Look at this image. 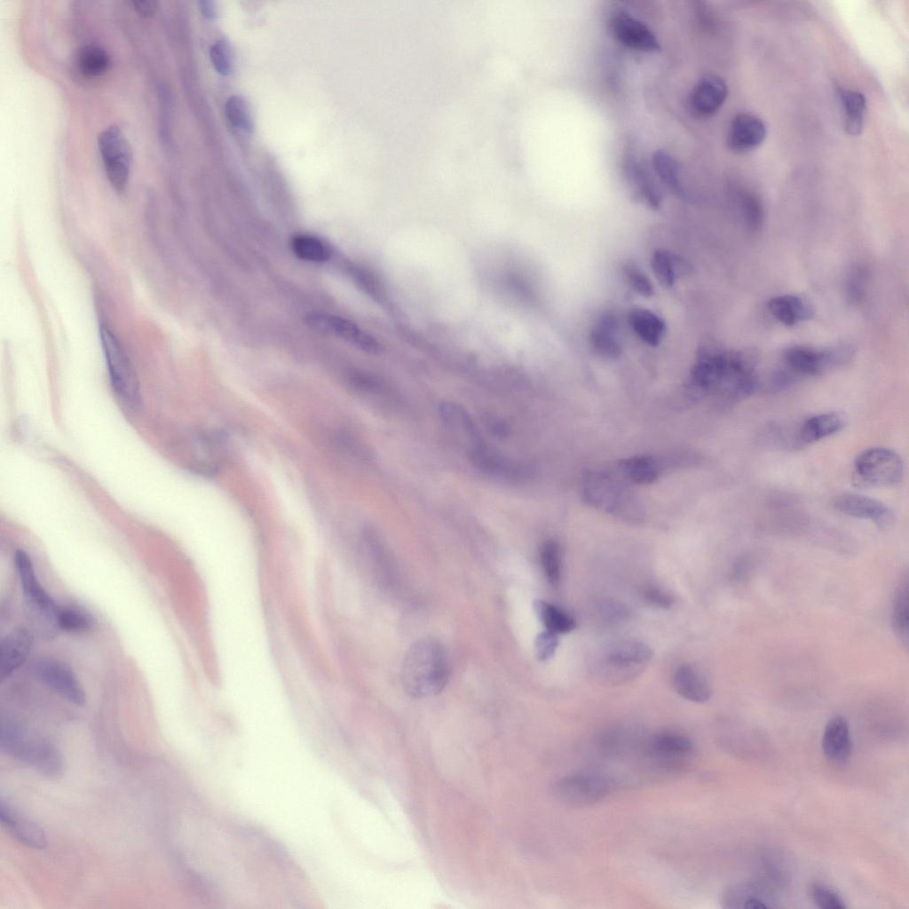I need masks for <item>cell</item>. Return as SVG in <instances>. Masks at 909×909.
<instances>
[{
    "mask_svg": "<svg viewBox=\"0 0 909 909\" xmlns=\"http://www.w3.org/2000/svg\"><path fill=\"white\" fill-rule=\"evenodd\" d=\"M449 676L447 654L438 640H417L407 652L401 668V683L409 696L422 699L439 694L446 687Z\"/></svg>",
    "mask_w": 909,
    "mask_h": 909,
    "instance_id": "obj_1",
    "label": "cell"
},
{
    "mask_svg": "<svg viewBox=\"0 0 909 909\" xmlns=\"http://www.w3.org/2000/svg\"><path fill=\"white\" fill-rule=\"evenodd\" d=\"M57 623L59 629L70 633H83L91 628L92 618L87 613L74 607L59 608Z\"/></svg>",
    "mask_w": 909,
    "mask_h": 909,
    "instance_id": "obj_35",
    "label": "cell"
},
{
    "mask_svg": "<svg viewBox=\"0 0 909 909\" xmlns=\"http://www.w3.org/2000/svg\"><path fill=\"white\" fill-rule=\"evenodd\" d=\"M199 9L206 19L212 20L216 17V6L214 2L202 0L199 2Z\"/></svg>",
    "mask_w": 909,
    "mask_h": 909,
    "instance_id": "obj_47",
    "label": "cell"
},
{
    "mask_svg": "<svg viewBox=\"0 0 909 909\" xmlns=\"http://www.w3.org/2000/svg\"><path fill=\"white\" fill-rule=\"evenodd\" d=\"M628 172L646 202L652 207H658L660 197L646 170L636 161L630 160L628 163Z\"/></svg>",
    "mask_w": 909,
    "mask_h": 909,
    "instance_id": "obj_36",
    "label": "cell"
},
{
    "mask_svg": "<svg viewBox=\"0 0 909 909\" xmlns=\"http://www.w3.org/2000/svg\"><path fill=\"white\" fill-rule=\"evenodd\" d=\"M616 328L615 317L605 313L599 317L598 321L591 331L590 343L592 348L603 358L616 359L621 353V348L614 336Z\"/></svg>",
    "mask_w": 909,
    "mask_h": 909,
    "instance_id": "obj_25",
    "label": "cell"
},
{
    "mask_svg": "<svg viewBox=\"0 0 909 909\" xmlns=\"http://www.w3.org/2000/svg\"><path fill=\"white\" fill-rule=\"evenodd\" d=\"M825 756L834 763H844L852 754V739L847 719L835 715L826 723L821 739Z\"/></svg>",
    "mask_w": 909,
    "mask_h": 909,
    "instance_id": "obj_20",
    "label": "cell"
},
{
    "mask_svg": "<svg viewBox=\"0 0 909 909\" xmlns=\"http://www.w3.org/2000/svg\"><path fill=\"white\" fill-rule=\"evenodd\" d=\"M652 656L653 651L648 644L637 640H621L607 646L603 665L607 667V672L621 674V678H627L635 671H641Z\"/></svg>",
    "mask_w": 909,
    "mask_h": 909,
    "instance_id": "obj_12",
    "label": "cell"
},
{
    "mask_svg": "<svg viewBox=\"0 0 909 909\" xmlns=\"http://www.w3.org/2000/svg\"><path fill=\"white\" fill-rule=\"evenodd\" d=\"M582 495L587 503L620 518L636 521L640 517L634 496L622 483L609 475L598 472L587 475L582 483Z\"/></svg>",
    "mask_w": 909,
    "mask_h": 909,
    "instance_id": "obj_4",
    "label": "cell"
},
{
    "mask_svg": "<svg viewBox=\"0 0 909 909\" xmlns=\"http://www.w3.org/2000/svg\"><path fill=\"white\" fill-rule=\"evenodd\" d=\"M610 28L615 38L628 48L648 52L660 49L652 30L627 12H615L610 20Z\"/></svg>",
    "mask_w": 909,
    "mask_h": 909,
    "instance_id": "obj_14",
    "label": "cell"
},
{
    "mask_svg": "<svg viewBox=\"0 0 909 909\" xmlns=\"http://www.w3.org/2000/svg\"><path fill=\"white\" fill-rule=\"evenodd\" d=\"M225 115L230 123L237 129L250 132L253 123L246 100L240 96H232L225 106Z\"/></svg>",
    "mask_w": 909,
    "mask_h": 909,
    "instance_id": "obj_37",
    "label": "cell"
},
{
    "mask_svg": "<svg viewBox=\"0 0 909 909\" xmlns=\"http://www.w3.org/2000/svg\"><path fill=\"white\" fill-rule=\"evenodd\" d=\"M35 676L46 687L75 706L83 707L86 697L72 668L55 659H42L32 667Z\"/></svg>",
    "mask_w": 909,
    "mask_h": 909,
    "instance_id": "obj_10",
    "label": "cell"
},
{
    "mask_svg": "<svg viewBox=\"0 0 909 909\" xmlns=\"http://www.w3.org/2000/svg\"><path fill=\"white\" fill-rule=\"evenodd\" d=\"M728 95L726 82L716 75H706L695 84L690 95L692 111L700 117H710L722 107Z\"/></svg>",
    "mask_w": 909,
    "mask_h": 909,
    "instance_id": "obj_17",
    "label": "cell"
},
{
    "mask_svg": "<svg viewBox=\"0 0 909 909\" xmlns=\"http://www.w3.org/2000/svg\"><path fill=\"white\" fill-rule=\"evenodd\" d=\"M33 634L25 628H17L7 634L0 644V678H9L27 660L33 646Z\"/></svg>",
    "mask_w": 909,
    "mask_h": 909,
    "instance_id": "obj_18",
    "label": "cell"
},
{
    "mask_svg": "<svg viewBox=\"0 0 909 909\" xmlns=\"http://www.w3.org/2000/svg\"><path fill=\"white\" fill-rule=\"evenodd\" d=\"M811 901L823 909H845L847 905L843 898L830 887L818 882L811 883L808 888Z\"/></svg>",
    "mask_w": 909,
    "mask_h": 909,
    "instance_id": "obj_40",
    "label": "cell"
},
{
    "mask_svg": "<svg viewBox=\"0 0 909 909\" xmlns=\"http://www.w3.org/2000/svg\"><path fill=\"white\" fill-rule=\"evenodd\" d=\"M868 279V270L865 265H857L851 268L845 283V292L850 303L858 304L863 301Z\"/></svg>",
    "mask_w": 909,
    "mask_h": 909,
    "instance_id": "obj_38",
    "label": "cell"
},
{
    "mask_svg": "<svg viewBox=\"0 0 909 909\" xmlns=\"http://www.w3.org/2000/svg\"><path fill=\"white\" fill-rule=\"evenodd\" d=\"M209 58L217 72L222 75H230L233 70V55L226 42L217 41L209 49Z\"/></svg>",
    "mask_w": 909,
    "mask_h": 909,
    "instance_id": "obj_41",
    "label": "cell"
},
{
    "mask_svg": "<svg viewBox=\"0 0 909 909\" xmlns=\"http://www.w3.org/2000/svg\"><path fill=\"white\" fill-rule=\"evenodd\" d=\"M98 145L110 185L116 192H123L132 162L130 144L119 127L112 125L99 134Z\"/></svg>",
    "mask_w": 909,
    "mask_h": 909,
    "instance_id": "obj_9",
    "label": "cell"
},
{
    "mask_svg": "<svg viewBox=\"0 0 909 909\" xmlns=\"http://www.w3.org/2000/svg\"><path fill=\"white\" fill-rule=\"evenodd\" d=\"M692 740L679 732L661 731L644 739L642 752L645 758L660 767H676L694 753Z\"/></svg>",
    "mask_w": 909,
    "mask_h": 909,
    "instance_id": "obj_11",
    "label": "cell"
},
{
    "mask_svg": "<svg viewBox=\"0 0 909 909\" xmlns=\"http://www.w3.org/2000/svg\"><path fill=\"white\" fill-rule=\"evenodd\" d=\"M770 313L786 326H794L813 316V308L805 298L797 295H780L767 304Z\"/></svg>",
    "mask_w": 909,
    "mask_h": 909,
    "instance_id": "obj_22",
    "label": "cell"
},
{
    "mask_svg": "<svg viewBox=\"0 0 909 909\" xmlns=\"http://www.w3.org/2000/svg\"><path fill=\"white\" fill-rule=\"evenodd\" d=\"M628 322L634 332L647 344L657 345L665 331L664 322L656 314L646 309H636L628 315Z\"/></svg>",
    "mask_w": 909,
    "mask_h": 909,
    "instance_id": "obj_26",
    "label": "cell"
},
{
    "mask_svg": "<svg viewBox=\"0 0 909 909\" xmlns=\"http://www.w3.org/2000/svg\"><path fill=\"white\" fill-rule=\"evenodd\" d=\"M540 562L544 575L552 586H557L561 578V549L553 540H546L540 548Z\"/></svg>",
    "mask_w": 909,
    "mask_h": 909,
    "instance_id": "obj_32",
    "label": "cell"
},
{
    "mask_svg": "<svg viewBox=\"0 0 909 909\" xmlns=\"http://www.w3.org/2000/svg\"><path fill=\"white\" fill-rule=\"evenodd\" d=\"M675 691L684 700L705 703L711 698V687L705 676L692 665L678 667L673 676Z\"/></svg>",
    "mask_w": 909,
    "mask_h": 909,
    "instance_id": "obj_21",
    "label": "cell"
},
{
    "mask_svg": "<svg viewBox=\"0 0 909 909\" xmlns=\"http://www.w3.org/2000/svg\"><path fill=\"white\" fill-rule=\"evenodd\" d=\"M134 9L143 17L153 16L157 10V3L151 0L132 1Z\"/></svg>",
    "mask_w": 909,
    "mask_h": 909,
    "instance_id": "obj_46",
    "label": "cell"
},
{
    "mask_svg": "<svg viewBox=\"0 0 909 909\" xmlns=\"http://www.w3.org/2000/svg\"><path fill=\"white\" fill-rule=\"evenodd\" d=\"M558 635L549 630L539 633L534 641L536 657L541 661L552 659L558 646Z\"/></svg>",
    "mask_w": 909,
    "mask_h": 909,
    "instance_id": "obj_42",
    "label": "cell"
},
{
    "mask_svg": "<svg viewBox=\"0 0 909 909\" xmlns=\"http://www.w3.org/2000/svg\"><path fill=\"white\" fill-rule=\"evenodd\" d=\"M652 162L654 170L662 182L670 189L682 193L679 169L675 159L668 153L659 150L654 153Z\"/></svg>",
    "mask_w": 909,
    "mask_h": 909,
    "instance_id": "obj_34",
    "label": "cell"
},
{
    "mask_svg": "<svg viewBox=\"0 0 909 909\" xmlns=\"http://www.w3.org/2000/svg\"><path fill=\"white\" fill-rule=\"evenodd\" d=\"M79 71L87 77H98L105 74L110 66V58L107 51L97 45L82 47L76 56Z\"/></svg>",
    "mask_w": 909,
    "mask_h": 909,
    "instance_id": "obj_30",
    "label": "cell"
},
{
    "mask_svg": "<svg viewBox=\"0 0 909 909\" xmlns=\"http://www.w3.org/2000/svg\"><path fill=\"white\" fill-rule=\"evenodd\" d=\"M307 322L317 330L342 338L364 352L376 353L381 350L380 344L373 336L340 316L312 313L307 316Z\"/></svg>",
    "mask_w": 909,
    "mask_h": 909,
    "instance_id": "obj_13",
    "label": "cell"
},
{
    "mask_svg": "<svg viewBox=\"0 0 909 909\" xmlns=\"http://www.w3.org/2000/svg\"><path fill=\"white\" fill-rule=\"evenodd\" d=\"M843 115L844 130L850 136L859 135L865 124L866 99L859 91L842 89L839 91Z\"/></svg>",
    "mask_w": 909,
    "mask_h": 909,
    "instance_id": "obj_24",
    "label": "cell"
},
{
    "mask_svg": "<svg viewBox=\"0 0 909 909\" xmlns=\"http://www.w3.org/2000/svg\"><path fill=\"white\" fill-rule=\"evenodd\" d=\"M766 126L758 116L750 113L736 115L729 126L727 146L736 154L748 153L765 139Z\"/></svg>",
    "mask_w": 909,
    "mask_h": 909,
    "instance_id": "obj_16",
    "label": "cell"
},
{
    "mask_svg": "<svg viewBox=\"0 0 909 909\" xmlns=\"http://www.w3.org/2000/svg\"><path fill=\"white\" fill-rule=\"evenodd\" d=\"M904 474L901 457L893 450L873 447L862 452L854 463V481L859 487L890 486Z\"/></svg>",
    "mask_w": 909,
    "mask_h": 909,
    "instance_id": "obj_6",
    "label": "cell"
},
{
    "mask_svg": "<svg viewBox=\"0 0 909 909\" xmlns=\"http://www.w3.org/2000/svg\"><path fill=\"white\" fill-rule=\"evenodd\" d=\"M0 820L7 832L20 843L36 850L47 846L43 830L20 813L3 795L0 797Z\"/></svg>",
    "mask_w": 909,
    "mask_h": 909,
    "instance_id": "obj_15",
    "label": "cell"
},
{
    "mask_svg": "<svg viewBox=\"0 0 909 909\" xmlns=\"http://www.w3.org/2000/svg\"><path fill=\"white\" fill-rule=\"evenodd\" d=\"M291 247L294 254L300 259L311 262H324L330 258L329 248L319 238L307 234L296 235L293 238Z\"/></svg>",
    "mask_w": 909,
    "mask_h": 909,
    "instance_id": "obj_31",
    "label": "cell"
},
{
    "mask_svg": "<svg viewBox=\"0 0 909 909\" xmlns=\"http://www.w3.org/2000/svg\"><path fill=\"white\" fill-rule=\"evenodd\" d=\"M0 748L7 755L28 763L39 773L57 778L63 770L62 757L55 745L43 738L28 736L24 728L11 718H3Z\"/></svg>",
    "mask_w": 909,
    "mask_h": 909,
    "instance_id": "obj_2",
    "label": "cell"
},
{
    "mask_svg": "<svg viewBox=\"0 0 909 909\" xmlns=\"http://www.w3.org/2000/svg\"><path fill=\"white\" fill-rule=\"evenodd\" d=\"M99 335L115 392L125 406L132 410L138 409L141 406L139 384L123 346L111 328L105 324L100 326Z\"/></svg>",
    "mask_w": 909,
    "mask_h": 909,
    "instance_id": "obj_3",
    "label": "cell"
},
{
    "mask_svg": "<svg viewBox=\"0 0 909 909\" xmlns=\"http://www.w3.org/2000/svg\"><path fill=\"white\" fill-rule=\"evenodd\" d=\"M834 506L842 513L869 519L880 526H886L892 520V513L886 505L875 499L857 494L836 496Z\"/></svg>",
    "mask_w": 909,
    "mask_h": 909,
    "instance_id": "obj_19",
    "label": "cell"
},
{
    "mask_svg": "<svg viewBox=\"0 0 909 909\" xmlns=\"http://www.w3.org/2000/svg\"><path fill=\"white\" fill-rule=\"evenodd\" d=\"M534 610L547 630L557 635L569 633L576 628V621L565 610L544 600H535Z\"/></svg>",
    "mask_w": 909,
    "mask_h": 909,
    "instance_id": "obj_27",
    "label": "cell"
},
{
    "mask_svg": "<svg viewBox=\"0 0 909 909\" xmlns=\"http://www.w3.org/2000/svg\"><path fill=\"white\" fill-rule=\"evenodd\" d=\"M738 199L745 224L750 231L757 232L761 228L764 218V211L761 201L756 194L748 190H742L739 194Z\"/></svg>",
    "mask_w": 909,
    "mask_h": 909,
    "instance_id": "obj_33",
    "label": "cell"
},
{
    "mask_svg": "<svg viewBox=\"0 0 909 909\" xmlns=\"http://www.w3.org/2000/svg\"><path fill=\"white\" fill-rule=\"evenodd\" d=\"M845 426L842 415L834 412L818 414L808 418L800 427L796 441L811 444L839 432Z\"/></svg>",
    "mask_w": 909,
    "mask_h": 909,
    "instance_id": "obj_23",
    "label": "cell"
},
{
    "mask_svg": "<svg viewBox=\"0 0 909 909\" xmlns=\"http://www.w3.org/2000/svg\"><path fill=\"white\" fill-rule=\"evenodd\" d=\"M14 564L28 607L36 620L43 624L47 636L59 629L57 618L59 607L37 580L29 555L23 549H17Z\"/></svg>",
    "mask_w": 909,
    "mask_h": 909,
    "instance_id": "obj_5",
    "label": "cell"
},
{
    "mask_svg": "<svg viewBox=\"0 0 909 909\" xmlns=\"http://www.w3.org/2000/svg\"><path fill=\"white\" fill-rule=\"evenodd\" d=\"M851 357L847 346L819 350L805 345H793L783 352L785 368L795 379L817 375L832 367L845 363Z\"/></svg>",
    "mask_w": 909,
    "mask_h": 909,
    "instance_id": "obj_8",
    "label": "cell"
},
{
    "mask_svg": "<svg viewBox=\"0 0 909 909\" xmlns=\"http://www.w3.org/2000/svg\"><path fill=\"white\" fill-rule=\"evenodd\" d=\"M619 469L626 479L635 484L652 483L660 472L659 462L649 455L628 458L620 463Z\"/></svg>",
    "mask_w": 909,
    "mask_h": 909,
    "instance_id": "obj_29",
    "label": "cell"
},
{
    "mask_svg": "<svg viewBox=\"0 0 909 909\" xmlns=\"http://www.w3.org/2000/svg\"><path fill=\"white\" fill-rule=\"evenodd\" d=\"M651 265L660 284L664 288L672 287L676 279V264L671 254L663 249L656 250Z\"/></svg>",
    "mask_w": 909,
    "mask_h": 909,
    "instance_id": "obj_39",
    "label": "cell"
},
{
    "mask_svg": "<svg viewBox=\"0 0 909 909\" xmlns=\"http://www.w3.org/2000/svg\"><path fill=\"white\" fill-rule=\"evenodd\" d=\"M608 777L594 773L572 774L557 779L552 787L555 798L562 804L578 808L597 803L613 790Z\"/></svg>",
    "mask_w": 909,
    "mask_h": 909,
    "instance_id": "obj_7",
    "label": "cell"
},
{
    "mask_svg": "<svg viewBox=\"0 0 909 909\" xmlns=\"http://www.w3.org/2000/svg\"><path fill=\"white\" fill-rule=\"evenodd\" d=\"M908 577L900 580L897 587L891 612V624L894 633L902 644L907 649L909 628L908 605Z\"/></svg>",
    "mask_w": 909,
    "mask_h": 909,
    "instance_id": "obj_28",
    "label": "cell"
},
{
    "mask_svg": "<svg viewBox=\"0 0 909 909\" xmlns=\"http://www.w3.org/2000/svg\"><path fill=\"white\" fill-rule=\"evenodd\" d=\"M625 275L632 289L643 296L650 297L653 295V287L648 277L637 267L627 265Z\"/></svg>",
    "mask_w": 909,
    "mask_h": 909,
    "instance_id": "obj_43",
    "label": "cell"
},
{
    "mask_svg": "<svg viewBox=\"0 0 909 909\" xmlns=\"http://www.w3.org/2000/svg\"><path fill=\"white\" fill-rule=\"evenodd\" d=\"M643 597L649 605L660 609H669L675 604V598L672 594L653 585L644 589Z\"/></svg>",
    "mask_w": 909,
    "mask_h": 909,
    "instance_id": "obj_44",
    "label": "cell"
},
{
    "mask_svg": "<svg viewBox=\"0 0 909 909\" xmlns=\"http://www.w3.org/2000/svg\"><path fill=\"white\" fill-rule=\"evenodd\" d=\"M601 615L605 621L614 624L626 620L628 611L618 602L608 601L601 606Z\"/></svg>",
    "mask_w": 909,
    "mask_h": 909,
    "instance_id": "obj_45",
    "label": "cell"
}]
</instances>
